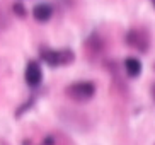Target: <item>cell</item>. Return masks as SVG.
<instances>
[{"label": "cell", "mask_w": 155, "mask_h": 145, "mask_svg": "<svg viewBox=\"0 0 155 145\" xmlns=\"http://www.w3.org/2000/svg\"><path fill=\"white\" fill-rule=\"evenodd\" d=\"M67 96L73 101H78V103H84V101H89L94 97L96 94V86L94 82L89 80H80V82H73L70 84L67 89H65Z\"/></svg>", "instance_id": "6da1fadb"}, {"label": "cell", "mask_w": 155, "mask_h": 145, "mask_svg": "<svg viewBox=\"0 0 155 145\" xmlns=\"http://www.w3.org/2000/svg\"><path fill=\"white\" fill-rule=\"evenodd\" d=\"M41 58L50 67L68 65L73 62V51H70V50H41Z\"/></svg>", "instance_id": "7a4b0ae2"}, {"label": "cell", "mask_w": 155, "mask_h": 145, "mask_svg": "<svg viewBox=\"0 0 155 145\" xmlns=\"http://www.w3.org/2000/svg\"><path fill=\"white\" fill-rule=\"evenodd\" d=\"M126 43L131 48L138 50L140 53H145L148 50V45H150V39H148V34L145 31H141V29H131V31H128L126 34Z\"/></svg>", "instance_id": "3957f363"}, {"label": "cell", "mask_w": 155, "mask_h": 145, "mask_svg": "<svg viewBox=\"0 0 155 145\" xmlns=\"http://www.w3.org/2000/svg\"><path fill=\"white\" fill-rule=\"evenodd\" d=\"M24 79H26V82H28V86H31V87H38L39 84H41V80H43V70H41V67H39L38 62L31 60V62L26 65Z\"/></svg>", "instance_id": "277c9868"}, {"label": "cell", "mask_w": 155, "mask_h": 145, "mask_svg": "<svg viewBox=\"0 0 155 145\" xmlns=\"http://www.w3.org/2000/svg\"><path fill=\"white\" fill-rule=\"evenodd\" d=\"M53 15V9L50 4H38L32 9V17L36 19L38 22H48Z\"/></svg>", "instance_id": "5b68a950"}, {"label": "cell", "mask_w": 155, "mask_h": 145, "mask_svg": "<svg viewBox=\"0 0 155 145\" xmlns=\"http://www.w3.org/2000/svg\"><path fill=\"white\" fill-rule=\"evenodd\" d=\"M141 62L138 58H135V56H130V58L124 60V70H126V73L130 75V77H138L141 73Z\"/></svg>", "instance_id": "8992f818"}, {"label": "cell", "mask_w": 155, "mask_h": 145, "mask_svg": "<svg viewBox=\"0 0 155 145\" xmlns=\"http://www.w3.org/2000/svg\"><path fill=\"white\" fill-rule=\"evenodd\" d=\"M14 10H15V12H19L21 15H24V9L21 7V4H15V5H14Z\"/></svg>", "instance_id": "52a82bcc"}, {"label": "cell", "mask_w": 155, "mask_h": 145, "mask_svg": "<svg viewBox=\"0 0 155 145\" xmlns=\"http://www.w3.org/2000/svg\"><path fill=\"white\" fill-rule=\"evenodd\" d=\"M152 97H153V101H155V84L152 86Z\"/></svg>", "instance_id": "ba28073f"}, {"label": "cell", "mask_w": 155, "mask_h": 145, "mask_svg": "<svg viewBox=\"0 0 155 145\" xmlns=\"http://www.w3.org/2000/svg\"><path fill=\"white\" fill-rule=\"evenodd\" d=\"M150 2H152V5H153V7H155V0H150Z\"/></svg>", "instance_id": "9c48e42d"}]
</instances>
